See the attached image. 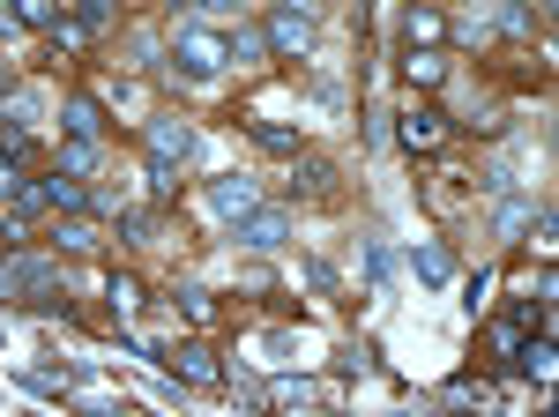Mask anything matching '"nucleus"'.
<instances>
[{
	"label": "nucleus",
	"instance_id": "f257e3e1",
	"mask_svg": "<svg viewBox=\"0 0 559 417\" xmlns=\"http://www.w3.org/2000/svg\"><path fill=\"white\" fill-rule=\"evenodd\" d=\"M173 60L187 68V75H202V83H210V75L231 68V45H224V31H210V23H194V15H187V23H173Z\"/></svg>",
	"mask_w": 559,
	"mask_h": 417
},
{
	"label": "nucleus",
	"instance_id": "f03ea898",
	"mask_svg": "<svg viewBox=\"0 0 559 417\" xmlns=\"http://www.w3.org/2000/svg\"><path fill=\"white\" fill-rule=\"evenodd\" d=\"M261 45H269V60H306L313 52V8H269Z\"/></svg>",
	"mask_w": 559,
	"mask_h": 417
},
{
	"label": "nucleus",
	"instance_id": "7ed1b4c3",
	"mask_svg": "<svg viewBox=\"0 0 559 417\" xmlns=\"http://www.w3.org/2000/svg\"><path fill=\"white\" fill-rule=\"evenodd\" d=\"M8 291H15V298H38V306H60V313H68L60 269H52L45 253H15V261H8Z\"/></svg>",
	"mask_w": 559,
	"mask_h": 417
},
{
	"label": "nucleus",
	"instance_id": "20e7f679",
	"mask_svg": "<svg viewBox=\"0 0 559 417\" xmlns=\"http://www.w3.org/2000/svg\"><path fill=\"white\" fill-rule=\"evenodd\" d=\"M157 366L173 380H187V388H224V366H216L210 343H173V350H157Z\"/></svg>",
	"mask_w": 559,
	"mask_h": 417
},
{
	"label": "nucleus",
	"instance_id": "39448f33",
	"mask_svg": "<svg viewBox=\"0 0 559 417\" xmlns=\"http://www.w3.org/2000/svg\"><path fill=\"white\" fill-rule=\"evenodd\" d=\"M231 239H239L247 253H269V247H284V239H292V216H284V208H269V202H254L247 216H231Z\"/></svg>",
	"mask_w": 559,
	"mask_h": 417
},
{
	"label": "nucleus",
	"instance_id": "423d86ee",
	"mask_svg": "<svg viewBox=\"0 0 559 417\" xmlns=\"http://www.w3.org/2000/svg\"><path fill=\"white\" fill-rule=\"evenodd\" d=\"M395 134H403V150H411V157H432V150L448 142V112H440V105H411Z\"/></svg>",
	"mask_w": 559,
	"mask_h": 417
},
{
	"label": "nucleus",
	"instance_id": "0eeeda50",
	"mask_svg": "<svg viewBox=\"0 0 559 417\" xmlns=\"http://www.w3.org/2000/svg\"><path fill=\"white\" fill-rule=\"evenodd\" d=\"M150 157H165V165H187V157H194V127L179 120V112L150 120Z\"/></svg>",
	"mask_w": 559,
	"mask_h": 417
},
{
	"label": "nucleus",
	"instance_id": "6e6552de",
	"mask_svg": "<svg viewBox=\"0 0 559 417\" xmlns=\"http://www.w3.org/2000/svg\"><path fill=\"white\" fill-rule=\"evenodd\" d=\"M254 202H261V187H254V179H239V171H224V179H210V208L224 216V224H231V216H247Z\"/></svg>",
	"mask_w": 559,
	"mask_h": 417
},
{
	"label": "nucleus",
	"instance_id": "1a4fd4ad",
	"mask_svg": "<svg viewBox=\"0 0 559 417\" xmlns=\"http://www.w3.org/2000/svg\"><path fill=\"white\" fill-rule=\"evenodd\" d=\"M60 127H68V134H83V142H97V134H105V105H97V97H83V90H75V97H68V105H60Z\"/></svg>",
	"mask_w": 559,
	"mask_h": 417
},
{
	"label": "nucleus",
	"instance_id": "9d476101",
	"mask_svg": "<svg viewBox=\"0 0 559 417\" xmlns=\"http://www.w3.org/2000/svg\"><path fill=\"white\" fill-rule=\"evenodd\" d=\"M38 187H45V208H60V216H83V208H90L83 179H68V171H45Z\"/></svg>",
	"mask_w": 559,
	"mask_h": 417
},
{
	"label": "nucleus",
	"instance_id": "9b49d317",
	"mask_svg": "<svg viewBox=\"0 0 559 417\" xmlns=\"http://www.w3.org/2000/svg\"><path fill=\"white\" fill-rule=\"evenodd\" d=\"M440 38H448V15H440V8H411V15H403V45L440 52Z\"/></svg>",
	"mask_w": 559,
	"mask_h": 417
},
{
	"label": "nucleus",
	"instance_id": "f8f14e48",
	"mask_svg": "<svg viewBox=\"0 0 559 417\" xmlns=\"http://www.w3.org/2000/svg\"><path fill=\"white\" fill-rule=\"evenodd\" d=\"M8 8H15L23 31H60L68 23V0H8Z\"/></svg>",
	"mask_w": 559,
	"mask_h": 417
},
{
	"label": "nucleus",
	"instance_id": "ddd939ff",
	"mask_svg": "<svg viewBox=\"0 0 559 417\" xmlns=\"http://www.w3.org/2000/svg\"><path fill=\"white\" fill-rule=\"evenodd\" d=\"M403 75H411L418 90H432L440 75H448V60H440V52H426V45H403Z\"/></svg>",
	"mask_w": 559,
	"mask_h": 417
},
{
	"label": "nucleus",
	"instance_id": "4468645a",
	"mask_svg": "<svg viewBox=\"0 0 559 417\" xmlns=\"http://www.w3.org/2000/svg\"><path fill=\"white\" fill-rule=\"evenodd\" d=\"M52 171H68V179H90V171H97V142H83V134H68V150L52 157Z\"/></svg>",
	"mask_w": 559,
	"mask_h": 417
},
{
	"label": "nucleus",
	"instance_id": "2eb2a0df",
	"mask_svg": "<svg viewBox=\"0 0 559 417\" xmlns=\"http://www.w3.org/2000/svg\"><path fill=\"white\" fill-rule=\"evenodd\" d=\"M247 134H254V142L269 150V157H299V150H306V142L292 134V127H269V120H247Z\"/></svg>",
	"mask_w": 559,
	"mask_h": 417
},
{
	"label": "nucleus",
	"instance_id": "dca6fc26",
	"mask_svg": "<svg viewBox=\"0 0 559 417\" xmlns=\"http://www.w3.org/2000/svg\"><path fill=\"white\" fill-rule=\"evenodd\" d=\"M292 165H299V187H306V194H336V171H329V157H306V150H299Z\"/></svg>",
	"mask_w": 559,
	"mask_h": 417
},
{
	"label": "nucleus",
	"instance_id": "f3484780",
	"mask_svg": "<svg viewBox=\"0 0 559 417\" xmlns=\"http://www.w3.org/2000/svg\"><path fill=\"white\" fill-rule=\"evenodd\" d=\"M31 150H38V142H31V127H23V120H0V157H8V165H31Z\"/></svg>",
	"mask_w": 559,
	"mask_h": 417
},
{
	"label": "nucleus",
	"instance_id": "a211bd4d",
	"mask_svg": "<svg viewBox=\"0 0 559 417\" xmlns=\"http://www.w3.org/2000/svg\"><path fill=\"white\" fill-rule=\"evenodd\" d=\"M411 269H418V284H448V253L440 247H411Z\"/></svg>",
	"mask_w": 559,
	"mask_h": 417
},
{
	"label": "nucleus",
	"instance_id": "6ab92c4d",
	"mask_svg": "<svg viewBox=\"0 0 559 417\" xmlns=\"http://www.w3.org/2000/svg\"><path fill=\"white\" fill-rule=\"evenodd\" d=\"M105 298H112V313H134V306H142V284L112 269V276H105Z\"/></svg>",
	"mask_w": 559,
	"mask_h": 417
},
{
	"label": "nucleus",
	"instance_id": "aec40b11",
	"mask_svg": "<svg viewBox=\"0 0 559 417\" xmlns=\"http://www.w3.org/2000/svg\"><path fill=\"white\" fill-rule=\"evenodd\" d=\"M150 194H157V202H173V194H179V165L150 157Z\"/></svg>",
	"mask_w": 559,
	"mask_h": 417
},
{
	"label": "nucleus",
	"instance_id": "412c9836",
	"mask_svg": "<svg viewBox=\"0 0 559 417\" xmlns=\"http://www.w3.org/2000/svg\"><path fill=\"white\" fill-rule=\"evenodd\" d=\"M231 60H239V68H247V60H269V45H261V31H231Z\"/></svg>",
	"mask_w": 559,
	"mask_h": 417
},
{
	"label": "nucleus",
	"instance_id": "4be33fe9",
	"mask_svg": "<svg viewBox=\"0 0 559 417\" xmlns=\"http://www.w3.org/2000/svg\"><path fill=\"white\" fill-rule=\"evenodd\" d=\"M52 239H60V247H75V253H90V247H97V224H83V216H75V224H60Z\"/></svg>",
	"mask_w": 559,
	"mask_h": 417
},
{
	"label": "nucleus",
	"instance_id": "5701e85b",
	"mask_svg": "<svg viewBox=\"0 0 559 417\" xmlns=\"http://www.w3.org/2000/svg\"><path fill=\"white\" fill-rule=\"evenodd\" d=\"M179 313H187V321H210V291H194V284H179Z\"/></svg>",
	"mask_w": 559,
	"mask_h": 417
},
{
	"label": "nucleus",
	"instance_id": "b1692460",
	"mask_svg": "<svg viewBox=\"0 0 559 417\" xmlns=\"http://www.w3.org/2000/svg\"><path fill=\"white\" fill-rule=\"evenodd\" d=\"M500 23H508V31H515V38H530V31H537V15H530V8H522V0H508V15H500Z\"/></svg>",
	"mask_w": 559,
	"mask_h": 417
},
{
	"label": "nucleus",
	"instance_id": "393cba45",
	"mask_svg": "<svg viewBox=\"0 0 559 417\" xmlns=\"http://www.w3.org/2000/svg\"><path fill=\"white\" fill-rule=\"evenodd\" d=\"M522 224H530V202H508V208H500V239H515Z\"/></svg>",
	"mask_w": 559,
	"mask_h": 417
},
{
	"label": "nucleus",
	"instance_id": "a878e982",
	"mask_svg": "<svg viewBox=\"0 0 559 417\" xmlns=\"http://www.w3.org/2000/svg\"><path fill=\"white\" fill-rule=\"evenodd\" d=\"M306 284L329 298V291H336V269H329V261H306Z\"/></svg>",
	"mask_w": 559,
	"mask_h": 417
},
{
	"label": "nucleus",
	"instance_id": "bb28decb",
	"mask_svg": "<svg viewBox=\"0 0 559 417\" xmlns=\"http://www.w3.org/2000/svg\"><path fill=\"white\" fill-rule=\"evenodd\" d=\"M194 8H210V15H239L247 0H194Z\"/></svg>",
	"mask_w": 559,
	"mask_h": 417
},
{
	"label": "nucleus",
	"instance_id": "cd10ccee",
	"mask_svg": "<svg viewBox=\"0 0 559 417\" xmlns=\"http://www.w3.org/2000/svg\"><path fill=\"white\" fill-rule=\"evenodd\" d=\"M15 31H23V23H15V8L0 0V38H15Z\"/></svg>",
	"mask_w": 559,
	"mask_h": 417
},
{
	"label": "nucleus",
	"instance_id": "c85d7f7f",
	"mask_svg": "<svg viewBox=\"0 0 559 417\" xmlns=\"http://www.w3.org/2000/svg\"><path fill=\"white\" fill-rule=\"evenodd\" d=\"M8 90H15V68H8V60H0V97H8Z\"/></svg>",
	"mask_w": 559,
	"mask_h": 417
},
{
	"label": "nucleus",
	"instance_id": "c756f323",
	"mask_svg": "<svg viewBox=\"0 0 559 417\" xmlns=\"http://www.w3.org/2000/svg\"><path fill=\"white\" fill-rule=\"evenodd\" d=\"M276 8H313V0H276Z\"/></svg>",
	"mask_w": 559,
	"mask_h": 417
}]
</instances>
